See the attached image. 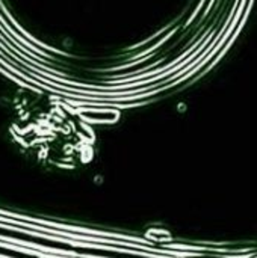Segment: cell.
<instances>
[{
  "label": "cell",
  "instance_id": "1",
  "mask_svg": "<svg viewBox=\"0 0 257 258\" xmlns=\"http://www.w3.org/2000/svg\"><path fill=\"white\" fill-rule=\"evenodd\" d=\"M0 255L8 258H39L36 255H30V254L18 252V251H14V249H8V248H3V246H0Z\"/></svg>",
  "mask_w": 257,
  "mask_h": 258
}]
</instances>
